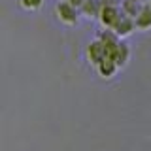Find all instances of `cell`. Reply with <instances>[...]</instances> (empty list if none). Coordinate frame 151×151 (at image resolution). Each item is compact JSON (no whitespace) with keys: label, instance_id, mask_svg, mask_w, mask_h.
I'll return each instance as SVG.
<instances>
[{"label":"cell","instance_id":"1","mask_svg":"<svg viewBox=\"0 0 151 151\" xmlns=\"http://www.w3.org/2000/svg\"><path fill=\"white\" fill-rule=\"evenodd\" d=\"M55 17H57V21L64 27H76L79 23L81 12L76 6H72L68 0H59L57 6H55Z\"/></svg>","mask_w":151,"mask_h":151},{"label":"cell","instance_id":"2","mask_svg":"<svg viewBox=\"0 0 151 151\" xmlns=\"http://www.w3.org/2000/svg\"><path fill=\"white\" fill-rule=\"evenodd\" d=\"M123 15L121 6H113V4H104L100 9V15H98V21H100L102 28H113L117 25V21Z\"/></svg>","mask_w":151,"mask_h":151},{"label":"cell","instance_id":"3","mask_svg":"<svg viewBox=\"0 0 151 151\" xmlns=\"http://www.w3.org/2000/svg\"><path fill=\"white\" fill-rule=\"evenodd\" d=\"M108 57V47L102 44L98 38H94L93 42L87 44V49H85V59L91 66H96L100 60H104Z\"/></svg>","mask_w":151,"mask_h":151},{"label":"cell","instance_id":"4","mask_svg":"<svg viewBox=\"0 0 151 151\" xmlns=\"http://www.w3.org/2000/svg\"><path fill=\"white\" fill-rule=\"evenodd\" d=\"M94 70H96V74L100 76L102 79H111V78H115V74L119 72L121 68L117 66V63H115V60H113L111 57L108 55L104 60H100V63H98L96 66H94Z\"/></svg>","mask_w":151,"mask_h":151},{"label":"cell","instance_id":"5","mask_svg":"<svg viewBox=\"0 0 151 151\" xmlns=\"http://www.w3.org/2000/svg\"><path fill=\"white\" fill-rule=\"evenodd\" d=\"M110 57L117 63L119 68H125V66L129 64V60H130V47H129V44L121 40L119 44L110 51Z\"/></svg>","mask_w":151,"mask_h":151},{"label":"cell","instance_id":"6","mask_svg":"<svg viewBox=\"0 0 151 151\" xmlns=\"http://www.w3.org/2000/svg\"><path fill=\"white\" fill-rule=\"evenodd\" d=\"M113 30L117 32V36H119L121 40H123V38H129L132 32L136 30V21H134V17L125 15V13H123L121 19L117 21V25L113 27Z\"/></svg>","mask_w":151,"mask_h":151},{"label":"cell","instance_id":"7","mask_svg":"<svg viewBox=\"0 0 151 151\" xmlns=\"http://www.w3.org/2000/svg\"><path fill=\"white\" fill-rule=\"evenodd\" d=\"M134 21H136V30H140V32L151 30V0L142 6L140 13L134 17Z\"/></svg>","mask_w":151,"mask_h":151},{"label":"cell","instance_id":"8","mask_svg":"<svg viewBox=\"0 0 151 151\" xmlns=\"http://www.w3.org/2000/svg\"><path fill=\"white\" fill-rule=\"evenodd\" d=\"M104 6L102 0H85V4L81 6V17L85 19H98V15H100V9Z\"/></svg>","mask_w":151,"mask_h":151},{"label":"cell","instance_id":"9","mask_svg":"<svg viewBox=\"0 0 151 151\" xmlns=\"http://www.w3.org/2000/svg\"><path fill=\"white\" fill-rule=\"evenodd\" d=\"M96 38H98V40H100L102 44L108 47V55H110V51H111L113 47H115V45L121 42V38L117 36V32L113 30V28H102V30L98 32V36H96Z\"/></svg>","mask_w":151,"mask_h":151},{"label":"cell","instance_id":"10","mask_svg":"<svg viewBox=\"0 0 151 151\" xmlns=\"http://www.w3.org/2000/svg\"><path fill=\"white\" fill-rule=\"evenodd\" d=\"M142 6H144V2H140V0H123V2H121L123 13H125V15H130V17L138 15Z\"/></svg>","mask_w":151,"mask_h":151},{"label":"cell","instance_id":"11","mask_svg":"<svg viewBox=\"0 0 151 151\" xmlns=\"http://www.w3.org/2000/svg\"><path fill=\"white\" fill-rule=\"evenodd\" d=\"M17 2L25 12H38L44 6V0H17Z\"/></svg>","mask_w":151,"mask_h":151},{"label":"cell","instance_id":"12","mask_svg":"<svg viewBox=\"0 0 151 151\" xmlns=\"http://www.w3.org/2000/svg\"><path fill=\"white\" fill-rule=\"evenodd\" d=\"M68 2L72 4V6H76V8H78V9H81V6H83V4H85V0H68Z\"/></svg>","mask_w":151,"mask_h":151},{"label":"cell","instance_id":"13","mask_svg":"<svg viewBox=\"0 0 151 151\" xmlns=\"http://www.w3.org/2000/svg\"><path fill=\"white\" fill-rule=\"evenodd\" d=\"M104 4H113V6H121V2L123 0H102Z\"/></svg>","mask_w":151,"mask_h":151}]
</instances>
